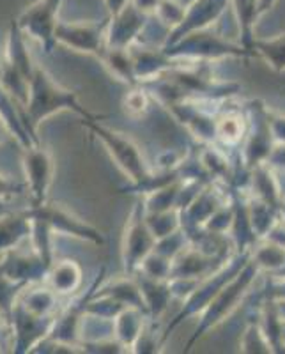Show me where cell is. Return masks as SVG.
Returning <instances> with one entry per match:
<instances>
[{
  "label": "cell",
  "mask_w": 285,
  "mask_h": 354,
  "mask_svg": "<svg viewBox=\"0 0 285 354\" xmlns=\"http://www.w3.org/2000/svg\"><path fill=\"white\" fill-rule=\"evenodd\" d=\"M61 112H75L82 119H89V121H100L101 119V115L91 113L85 106H82V103L78 101V94L75 91H69V88L62 87L61 84H57L46 69L36 64L30 84H28L27 103L21 106L25 128L30 133L34 142L39 144L37 128H39L41 122Z\"/></svg>",
  "instance_id": "1"
},
{
  "label": "cell",
  "mask_w": 285,
  "mask_h": 354,
  "mask_svg": "<svg viewBox=\"0 0 285 354\" xmlns=\"http://www.w3.org/2000/svg\"><path fill=\"white\" fill-rule=\"evenodd\" d=\"M82 124L103 144V147L110 154V158L116 161V165L131 181V186L142 185L153 174L151 169H149L144 154H142L140 147L131 138L125 137L122 133L113 131V129L100 124L98 121L82 119Z\"/></svg>",
  "instance_id": "2"
},
{
  "label": "cell",
  "mask_w": 285,
  "mask_h": 354,
  "mask_svg": "<svg viewBox=\"0 0 285 354\" xmlns=\"http://www.w3.org/2000/svg\"><path fill=\"white\" fill-rule=\"evenodd\" d=\"M28 216L37 218L48 225L53 234L71 236V238L89 241L93 245H103L104 236L100 229L91 225L89 221L82 220L80 216L69 211L61 204H48V201L39 205H30L27 209Z\"/></svg>",
  "instance_id": "3"
},
{
  "label": "cell",
  "mask_w": 285,
  "mask_h": 354,
  "mask_svg": "<svg viewBox=\"0 0 285 354\" xmlns=\"http://www.w3.org/2000/svg\"><path fill=\"white\" fill-rule=\"evenodd\" d=\"M154 243H156V238L145 223L144 204L138 202L133 205L128 221H126L125 234H122L121 259L126 274H133L138 270L140 262L153 252Z\"/></svg>",
  "instance_id": "4"
},
{
  "label": "cell",
  "mask_w": 285,
  "mask_h": 354,
  "mask_svg": "<svg viewBox=\"0 0 285 354\" xmlns=\"http://www.w3.org/2000/svg\"><path fill=\"white\" fill-rule=\"evenodd\" d=\"M64 0H37L28 6L15 24L25 37H33L43 46L46 53L55 48V27L59 24V9Z\"/></svg>",
  "instance_id": "5"
},
{
  "label": "cell",
  "mask_w": 285,
  "mask_h": 354,
  "mask_svg": "<svg viewBox=\"0 0 285 354\" xmlns=\"http://www.w3.org/2000/svg\"><path fill=\"white\" fill-rule=\"evenodd\" d=\"M57 315H34L24 308L18 301H15L9 315L11 326V347L12 353L27 354L33 353L44 338L48 337L53 328Z\"/></svg>",
  "instance_id": "6"
},
{
  "label": "cell",
  "mask_w": 285,
  "mask_h": 354,
  "mask_svg": "<svg viewBox=\"0 0 285 354\" xmlns=\"http://www.w3.org/2000/svg\"><path fill=\"white\" fill-rule=\"evenodd\" d=\"M110 20V18H109ZM104 21H61L55 27V43L82 53H91L100 59L107 50V28Z\"/></svg>",
  "instance_id": "7"
},
{
  "label": "cell",
  "mask_w": 285,
  "mask_h": 354,
  "mask_svg": "<svg viewBox=\"0 0 285 354\" xmlns=\"http://www.w3.org/2000/svg\"><path fill=\"white\" fill-rule=\"evenodd\" d=\"M24 172L27 179V189L33 197V205L44 204L48 201L50 186L55 176V163L48 149L41 147V144L30 145L24 149Z\"/></svg>",
  "instance_id": "8"
},
{
  "label": "cell",
  "mask_w": 285,
  "mask_h": 354,
  "mask_svg": "<svg viewBox=\"0 0 285 354\" xmlns=\"http://www.w3.org/2000/svg\"><path fill=\"white\" fill-rule=\"evenodd\" d=\"M145 21L147 17L128 2L117 15L110 17L107 28V48H128L133 43H137L144 32Z\"/></svg>",
  "instance_id": "9"
},
{
  "label": "cell",
  "mask_w": 285,
  "mask_h": 354,
  "mask_svg": "<svg viewBox=\"0 0 285 354\" xmlns=\"http://www.w3.org/2000/svg\"><path fill=\"white\" fill-rule=\"evenodd\" d=\"M18 248L20 246L9 250L0 257V273H4L9 280L21 286H30L43 280L48 268L43 264L39 255L34 252V248L30 254H24Z\"/></svg>",
  "instance_id": "10"
},
{
  "label": "cell",
  "mask_w": 285,
  "mask_h": 354,
  "mask_svg": "<svg viewBox=\"0 0 285 354\" xmlns=\"http://www.w3.org/2000/svg\"><path fill=\"white\" fill-rule=\"evenodd\" d=\"M43 280L44 286H48L59 298L69 296V294L77 292L80 289L82 268L78 262L71 261V259L52 262Z\"/></svg>",
  "instance_id": "11"
},
{
  "label": "cell",
  "mask_w": 285,
  "mask_h": 354,
  "mask_svg": "<svg viewBox=\"0 0 285 354\" xmlns=\"http://www.w3.org/2000/svg\"><path fill=\"white\" fill-rule=\"evenodd\" d=\"M128 50L131 53L133 69H135L138 84L158 78L170 64L169 55L163 50L156 52L147 46H142L140 43H133L131 46H128Z\"/></svg>",
  "instance_id": "12"
},
{
  "label": "cell",
  "mask_w": 285,
  "mask_h": 354,
  "mask_svg": "<svg viewBox=\"0 0 285 354\" xmlns=\"http://www.w3.org/2000/svg\"><path fill=\"white\" fill-rule=\"evenodd\" d=\"M145 317L147 314L144 310L135 308V306H126L113 317V337L125 347L126 353L133 349L137 338L140 337L145 326Z\"/></svg>",
  "instance_id": "13"
},
{
  "label": "cell",
  "mask_w": 285,
  "mask_h": 354,
  "mask_svg": "<svg viewBox=\"0 0 285 354\" xmlns=\"http://www.w3.org/2000/svg\"><path fill=\"white\" fill-rule=\"evenodd\" d=\"M33 230V220L27 211L20 213H9L0 216V257L21 245V241L30 238Z\"/></svg>",
  "instance_id": "14"
},
{
  "label": "cell",
  "mask_w": 285,
  "mask_h": 354,
  "mask_svg": "<svg viewBox=\"0 0 285 354\" xmlns=\"http://www.w3.org/2000/svg\"><path fill=\"white\" fill-rule=\"evenodd\" d=\"M94 294H98V296H109V298L116 299L117 303H121L122 306H135V308L144 310L145 314H147L144 298H142V292L133 274H128L125 278H116V280H110V282L103 283V286L100 283L98 289L94 290Z\"/></svg>",
  "instance_id": "15"
},
{
  "label": "cell",
  "mask_w": 285,
  "mask_h": 354,
  "mask_svg": "<svg viewBox=\"0 0 285 354\" xmlns=\"http://www.w3.org/2000/svg\"><path fill=\"white\" fill-rule=\"evenodd\" d=\"M27 312L34 315H57L59 296L48 286H30L24 287L17 299Z\"/></svg>",
  "instance_id": "16"
},
{
  "label": "cell",
  "mask_w": 285,
  "mask_h": 354,
  "mask_svg": "<svg viewBox=\"0 0 285 354\" xmlns=\"http://www.w3.org/2000/svg\"><path fill=\"white\" fill-rule=\"evenodd\" d=\"M135 280L138 283V289L142 292V298H144L145 310L151 317H158L167 306V301L170 298V286H165L163 280H156V278H151L147 274L133 273Z\"/></svg>",
  "instance_id": "17"
},
{
  "label": "cell",
  "mask_w": 285,
  "mask_h": 354,
  "mask_svg": "<svg viewBox=\"0 0 285 354\" xmlns=\"http://www.w3.org/2000/svg\"><path fill=\"white\" fill-rule=\"evenodd\" d=\"M100 61L103 62L104 68L109 69L110 75L116 77L117 80L125 82L129 87H133V85H140L137 77H135L133 59L128 48H107L103 52V55L100 57Z\"/></svg>",
  "instance_id": "18"
},
{
  "label": "cell",
  "mask_w": 285,
  "mask_h": 354,
  "mask_svg": "<svg viewBox=\"0 0 285 354\" xmlns=\"http://www.w3.org/2000/svg\"><path fill=\"white\" fill-rule=\"evenodd\" d=\"M170 268H172V259L165 257V255L158 254V252H151L144 261L140 262L138 270L140 273L147 274L151 278H156V280H165V278L170 277ZM135 271V273H137Z\"/></svg>",
  "instance_id": "19"
},
{
  "label": "cell",
  "mask_w": 285,
  "mask_h": 354,
  "mask_svg": "<svg viewBox=\"0 0 285 354\" xmlns=\"http://www.w3.org/2000/svg\"><path fill=\"white\" fill-rule=\"evenodd\" d=\"M122 109H125L126 115L133 117V119L142 117L147 112L149 94L145 88H142V84L129 87V93H126V96L122 97Z\"/></svg>",
  "instance_id": "20"
},
{
  "label": "cell",
  "mask_w": 285,
  "mask_h": 354,
  "mask_svg": "<svg viewBox=\"0 0 285 354\" xmlns=\"http://www.w3.org/2000/svg\"><path fill=\"white\" fill-rule=\"evenodd\" d=\"M145 223L156 239L174 232L176 229V218H174V213H170V209L160 211V213H145Z\"/></svg>",
  "instance_id": "21"
},
{
  "label": "cell",
  "mask_w": 285,
  "mask_h": 354,
  "mask_svg": "<svg viewBox=\"0 0 285 354\" xmlns=\"http://www.w3.org/2000/svg\"><path fill=\"white\" fill-rule=\"evenodd\" d=\"M24 287L27 286H21V283L12 282L6 277L4 273H0V312L9 319L11 315V310L15 301L18 299L20 292L24 290Z\"/></svg>",
  "instance_id": "22"
},
{
  "label": "cell",
  "mask_w": 285,
  "mask_h": 354,
  "mask_svg": "<svg viewBox=\"0 0 285 354\" xmlns=\"http://www.w3.org/2000/svg\"><path fill=\"white\" fill-rule=\"evenodd\" d=\"M24 189H27V186L18 185V183L11 181L9 177H6L0 174V198L17 197V195L24 194Z\"/></svg>",
  "instance_id": "23"
},
{
  "label": "cell",
  "mask_w": 285,
  "mask_h": 354,
  "mask_svg": "<svg viewBox=\"0 0 285 354\" xmlns=\"http://www.w3.org/2000/svg\"><path fill=\"white\" fill-rule=\"evenodd\" d=\"M137 11H140L144 17H154V12H156L158 4H160V0H129Z\"/></svg>",
  "instance_id": "24"
},
{
  "label": "cell",
  "mask_w": 285,
  "mask_h": 354,
  "mask_svg": "<svg viewBox=\"0 0 285 354\" xmlns=\"http://www.w3.org/2000/svg\"><path fill=\"white\" fill-rule=\"evenodd\" d=\"M128 2L129 0H104V6H107V9H109L110 17H113V15H117V12L121 11Z\"/></svg>",
  "instance_id": "25"
},
{
  "label": "cell",
  "mask_w": 285,
  "mask_h": 354,
  "mask_svg": "<svg viewBox=\"0 0 285 354\" xmlns=\"http://www.w3.org/2000/svg\"><path fill=\"white\" fill-rule=\"evenodd\" d=\"M9 137H11V131H9L8 126L4 124V121L0 119V145L6 144V142L9 140Z\"/></svg>",
  "instance_id": "26"
}]
</instances>
